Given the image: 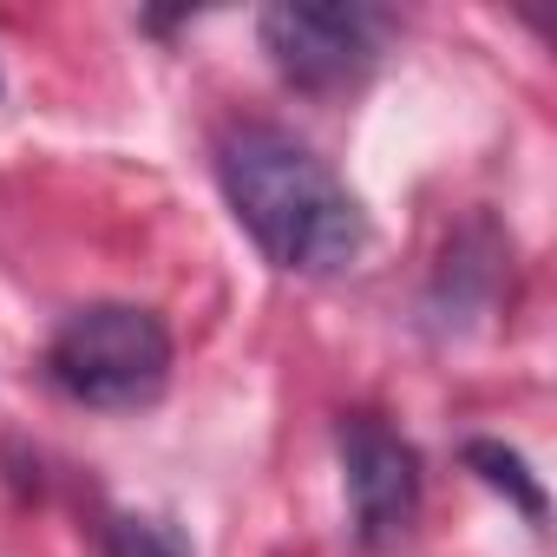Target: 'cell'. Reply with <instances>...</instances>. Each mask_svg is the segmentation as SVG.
<instances>
[{
  "instance_id": "6da1fadb",
  "label": "cell",
  "mask_w": 557,
  "mask_h": 557,
  "mask_svg": "<svg viewBox=\"0 0 557 557\" xmlns=\"http://www.w3.org/2000/svg\"><path fill=\"white\" fill-rule=\"evenodd\" d=\"M216 184L249 243L289 275H342L368 249V210L322 151L275 125H236L216 145Z\"/></svg>"
},
{
  "instance_id": "7a4b0ae2",
  "label": "cell",
  "mask_w": 557,
  "mask_h": 557,
  "mask_svg": "<svg viewBox=\"0 0 557 557\" xmlns=\"http://www.w3.org/2000/svg\"><path fill=\"white\" fill-rule=\"evenodd\" d=\"M47 381L92 413H138L171 387V329L138 302H92L47 342Z\"/></svg>"
},
{
  "instance_id": "3957f363",
  "label": "cell",
  "mask_w": 557,
  "mask_h": 557,
  "mask_svg": "<svg viewBox=\"0 0 557 557\" xmlns=\"http://www.w3.org/2000/svg\"><path fill=\"white\" fill-rule=\"evenodd\" d=\"M387 27L394 21L374 14V8H296V0H283V8H269L256 21L269 66L289 86H302V92H348V86H361L381 66Z\"/></svg>"
},
{
  "instance_id": "277c9868",
  "label": "cell",
  "mask_w": 557,
  "mask_h": 557,
  "mask_svg": "<svg viewBox=\"0 0 557 557\" xmlns=\"http://www.w3.org/2000/svg\"><path fill=\"white\" fill-rule=\"evenodd\" d=\"M342 479H348V518L368 550H387L420 518V453L381 426L374 413L342 420Z\"/></svg>"
},
{
  "instance_id": "5b68a950",
  "label": "cell",
  "mask_w": 557,
  "mask_h": 557,
  "mask_svg": "<svg viewBox=\"0 0 557 557\" xmlns=\"http://www.w3.org/2000/svg\"><path fill=\"white\" fill-rule=\"evenodd\" d=\"M466 466H472L492 492H505L531 524H544V485L531 479V466H524L511 446H498V440H472V446H466Z\"/></svg>"
},
{
  "instance_id": "8992f818",
  "label": "cell",
  "mask_w": 557,
  "mask_h": 557,
  "mask_svg": "<svg viewBox=\"0 0 557 557\" xmlns=\"http://www.w3.org/2000/svg\"><path fill=\"white\" fill-rule=\"evenodd\" d=\"M106 557H197V550L171 518H112Z\"/></svg>"
}]
</instances>
